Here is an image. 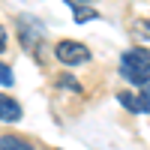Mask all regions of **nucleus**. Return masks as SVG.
<instances>
[{
    "label": "nucleus",
    "instance_id": "f257e3e1",
    "mask_svg": "<svg viewBox=\"0 0 150 150\" xmlns=\"http://www.w3.org/2000/svg\"><path fill=\"white\" fill-rule=\"evenodd\" d=\"M120 75L126 81L144 87L150 81V51H144V48H129V51L120 57Z\"/></svg>",
    "mask_w": 150,
    "mask_h": 150
},
{
    "label": "nucleus",
    "instance_id": "f03ea898",
    "mask_svg": "<svg viewBox=\"0 0 150 150\" xmlns=\"http://www.w3.org/2000/svg\"><path fill=\"white\" fill-rule=\"evenodd\" d=\"M54 57L66 66H78V63H87L90 60V48L81 45V42H72V39H63L54 45Z\"/></svg>",
    "mask_w": 150,
    "mask_h": 150
},
{
    "label": "nucleus",
    "instance_id": "7ed1b4c3",
    "mask_svg": "<svg viewBox=\"0 0 150 150\" xmlns=\"http://www.w3.org/2000/svg\"><path fill=\"white\" fill-rule=\"evenodd\" d=\"M117 102L132 114H150V96H132L123 90V93H117Z\"/></svg>",
    "mask_w": 150,
    "mask_h": 150
},
{
    "label": "nucleus",
    "instance_id": "20e7f679",
    "mask_svg": "<svg viewBox=\"0 0 150 150\" xmlns=\"http://www.w3.org/2000/svg\"><path fill=\"white\" fill-rule=\"evenodd\" d=\"M0 120H3V123L21 120V105H18L12 96H0Z\"/></svg>",
    "mask_w": 150,
    "mask_h": 150
},
{
    "label": "nucleus",
    "instance_id": "39448f33",
    "mask_svg": "<svg viewBox=\"0 0 150 150\" xmlns=\"http://www.w3.org/2000/svg\"><path fill=\"white\" fill-rule=\"evenodd\" d=\"M42 36V27L33 18H21V42L27 48H36V39Z\"/></svg>",
    "mask_w": 150,
    "mask_h": 150
},
{
    "label": "nucleus",
    "instance_id": "423d86ee",
    "mask_svg": "<svg viewBox=\"0 0 150 150\" xmlns=\"http://www.w3.org/2000/svg\"><path fill=\"white\" fill-rule=\"evenodd\" d=\"M0 150H36V147L18 135H0Z\"/></svg>",
    "mask_w": 150,
    "mask_h": 150
},
{
    "label": "nucleus",
    "instance_id": "0eeeda50",
    "mask_svg": "<svg viewBox=\"0 0 150 150\" xmlns=\"http://www.w3.org/2000/svg\"><path fill=\"white\" fill-rule=\"evenodd\" d=\"M72 9H75V21H78V24H84V21H90V18L99 15L96 9H90V6H78V3H72Z\"/></svg>",
    "mask_w": 150,
    "mask_h": 150
},
{
    "label": "nucleus",
    "instance_id": "6e6552de",
    "mask_svg": "<svg viewBox=\"0 0 150 150\" xmlns=\"http://www.w3.org/2000/svg\"><path fill=\"white\" fill-rule=\"evenodd\" d=\"M60 87L63 90H75V93H81V84H78V78H72V75H60Z\"/></svg>",
    "mask_w": 150,
    "mask_h": 150
},
{
    "label": "nucleus",
    "instance_id": "1a4fd4ad",
    "mask_svg": "<svg viewBox=\"0 0 150 150\" xmlns=\"http://www.w3.org/2000/svg\"><path fill=\"white\" fill-rule=\"evenodd\" d=\"M0 84H3V87H12V84H15V75H12V69H9L6 63H0Z\"/></svg>",
    "mask_w": 150,
    "mask_h": 150
},
{
    "label": "nucleus",
    "instance_id": "9d476101",
    "mask_svg": "<svg viewBox=\"0 0 150 150\" xmlns=\"http://www.w3.org/2000/svg\"><path fill=\"white\" fill-rule=\"evenodd\" d=\"M138 36H141V39H150V21L147 24H138Z\"/></svg>",
    "mask_w": 150,
    "mask_h": 150
},
{
    "label": "nucleus",
    "instance_id": "9b49d317",
    "mask_svg": "<svg viewBox=\"0 0 150 150\" xmlns=\"http://www.w3.org/2000/svg\"><path fill=\"white\" fill-rule=\"evenodd\" d=\"M6 48V33H3V27H0V51Z\"/></svg>",
    "mask_w": 150,
    "mask_h": 150
}]
</instances>
